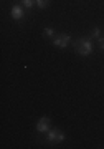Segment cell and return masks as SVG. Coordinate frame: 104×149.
Wrapping results in <instances>:
<instances>
[{
    "label": "cell",
    "instance_id": "7a4b0ae2",
    "mask_svg": "<svg viewBox=\"0 0 104 149\" xmlns=\"http://www.w3.org/2000/svg\"><path fill=\"white\" fill-rule=\"evenodd\" d=\"M46 141L51 144H58L64 141V133H61L60 129H50L46 134Z\"/></svg>",
    "mask_w": 104,
    "mask_h": 149
},
{
    "label": "cell",
    "instance_id": "277c9868",
    "mask_svg": "<svg viewBox=\"0 0 104 149\" xmlns=\"http://www.w3.org/2000/svg\"><path fill=\"white\" fill-rule=\"evenodd\" d=\"M37 131L38 133H48V131H50V119H48L46 116L42 118V119L37 123Z\"/></svg>",
    "mask_w": 104,
    "mask_h": 149
},
{
    "label": "cell",
    "instance_id": "ba28073f",
    "mask_svg": "<svg viewBox=\"0 0 104 149\" xmlns=\"http://www.w3.org/2000/svg\"><path fill=\"white\" fill-rule=\"evenodd\" d=\"M46 5H48V0H37V7H40V8H45Z\"/></svg>",
    "mask_w": 104,
    "mask_h": 149
},
{
    "label": "cell",
    "instance_id": "9c48e42d",
    "mask_svg": "<svg viewBox=\"0 0 104 149\" xmlns=\"http://www.w3.org/2000/svg\"><path fill=\"white\" fill-rule=\"evenodd\" d=\"M91 37H93V38H101V32H99V28H94Z\"/></svg>",
    "mask_w": 104,
    "mask_h": 149
},
{
    "label": "cell",
    "instance_id": "8992f818",
    "mask_svg": "<svg viewBox=\"0 0 104 149\" xmlns=\"http://www.w3.org/2000/svg\"><path fill=\"white\" fill-rule=\"evenodd\" d=\"M43 35H45V37H55V32H53V28H45V30H43Z\"/></svg>",
    "mask_w": 104,
    "mask_h": 149
},
{
    "label": "cell",
    "instance_id": "3957f363",
    "mask_svg": "<svg viewBox=\"0 0 104 149\" xmlns=\"http://www.w3.org/2000/svg\"><path fill=\"white\" fill-rule=\"evenodd\" d=\"M69 42H71V37H69V35H56V37L53 38V43H55L56 47H60V48L68 47Z\"/></svg>",
    "mask_w": 104,
    "mask_h": 149
},
{
    "label": "cell",
    "instance_id": "5b68a950",
    "mask_svg": "<svg viewBox=\"0 0 104 149\" xmlns=\"http://www.w3.org/2000/svg\"><path fill=\"white\" fill-rule=\"evenodd\" d=\"M12 17H13L15 20H20V18H23V8H21L20 5H15L13 8H12Z\"/></svg>",
    "mask_w": 104,
    "mask_h": 149
},
{
    "label": "cell",
    "instance_id": "52a82bcc",
    "mask_svg": "<svg viewBox=\"0 0 104 149\" xmlns=\"http://www.w3.org/2000/svg\"><path fill=\"white\" fill-rule=\"evenodd\" d=\"M35 3H37V0H23V5H25L26 8H31Z\"/></svg>",
    "mask_w": 104,
    "mask_h": 149
},
{
    "label": "cell",
    "instance_id": "30bf717a",
    "mask_svg": "<svg viewBox=\"0 0 104 149\" xmlns=\"http://www.w3.org/2000/svg\"><path fill=\"white\" fill-rule=\"evenodd\" d=\"M99 40V47H101V50H104V38L101 37V38H98Z\"/></svg>",
    "mask_w": 104,
    "mask_h": 149
},
{
    "label": "cell",
    "instance_id": "6da1fadb",
    "mask_svg": "<svg viewBox=\"0 0 104 149\" xmlns=\"http://www.w3.org/2000/svg\"><path fill=\"white\" fill-rule=\"evenodd\" d=\"M91 38H79L76 45H74V50H76V53L81 55V56H88V55L93 53V45L89 42Z\"/></svg>",
    "mask_w": 104,
    "mask_h": 149
}]
</instances>
